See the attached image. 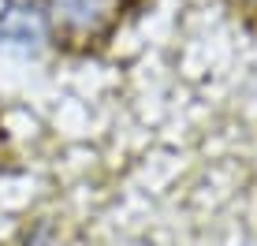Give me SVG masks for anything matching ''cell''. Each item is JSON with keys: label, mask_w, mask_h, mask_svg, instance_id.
<instances>
[{"label": "cell", "mask_w": 257, "mask_h": 246, "mask_svg": "<svg viewBox=\"0 0 257 246\" xmlns=\"http://www.w3.org/2000/svg\"><path fill=\"white\" fill-rule=\"evenodd\" d=\"M127 0H45V30L67 45L104 41L123 19Z\"/></svg>", "instance_id": "cell-1"}, {"label": "cell", "mask_w": 257, "mask_h": 246, "mask_svg": "<svg viewBox=\"0 0 257 246\" xmlns=\"http://www.w3.org/2000/svg\"><path fill=\"white\" fill-rule=\"evenodd\" d=\"M45 12L34 0H8L0 8V45L30 49L45 38Z\"/></svg>", "instance_id": "cell-2"}, {"label": "cell", "mask_w": 257, "mask_h": 246, "mask_svg": "<svg viewBox=\"0 0 257 246\" xmlns=\"http://www.w3.org/2000/svg\"><path fill=\"white\" fill-rule=\"evenodd\" d=\"M250 4H253V8H257V0H250Z\"/></svg>", "instance_id": "cell-3"}]
</instances>
